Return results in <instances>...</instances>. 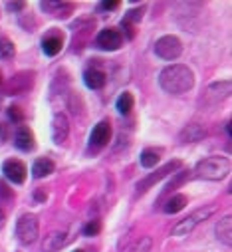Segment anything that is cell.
<instances>
[{
    "instance_id": "14",
    "label": "cell",
    "mask_w": 232,
    "mask_h": 252,
    "mask_svg": "<svg viewBox=\"0 0 232 252\" xmlns=\"http://www.w3.org/2000/svg\"><path fill=\"white\" fill-rule=\"evenodd\" d=\"M40 6H42V10L52 12V16H58V18H66L74 10L72 2H42Z\"/></svg>"
},
{
    "instance_id": "28",
    "label": "cell",
    "mask_w": 232,
    "mask_h": 252,
    "mask_svg": "<svg viewBox=\"0 0 232 252\" xmlns=\"http://www.w3.org/2000/svg\"><path fill=\"white\" fill-rule=\"evenodd\" d=\"M8 119L10 121H14V123H22L24 121V111L18 107V105H12V107H8Z\"/></svg>"
},
{
    "instance_id": "21",
    "label": "cell",
    "mask_w": 232,
    "mask_h": 252,
    "mask_svg": "<svg viewBox=\"0 0 232 252\" xmlns=\"http://www.w3.org/2000/svg\"><path fill=\"white\" fill-rule=\"evenodd\" d=\"M187 203H189V199H187L185 195H173V197L167 201V205H165V209H163V211H165L167 215H175V213L183 211Z\"/></svg>"
},
{
    "instance_id": "36",
    "label": "cell",
    "mask_w": 232,
    "mask_h": 252,
    "mask_svg": "<svg viewBox=\"0 0 232 252\" xmlns=\"http://www.w3.org/2000/svg\"><path fill=\"white\" fill-rule=\"evenodd\" d=\"M74 252H84V250H74Z\"/></svg>"
},
{
    "instance_id": "30",
    "label": "cell",
    "mask_w": 232,
    "mask_h": 252,
    "mask_svg": "<svg viewBox=\"0 0 232 252\" xmlns=\"http://www.w3.org/2000/svg\"><path fill=\"white\" fill-rule=\"evenodd\" d=\"M119 6H121L119 0H105V2H101V4H99V8H101V10H107V12L117 10Z\"/></svg>"
},
{
    "instance_id": "10",
    "label": "cell",
    "mask_w": 232,
    "mask_h": 252,
    "mask_svg": "<svg viewBox=\"0 0 232 252\" xmlns=\"http://www.w3.org/2000/svg\"><path fill=\"white\" fill-rule=\"evenodd\" d=\"M109 139H111V125H109V121H99L93 127L91 135H89V143L99 149V147H105L109 143Z\"/></svg>"
},
{
    "instance_id": "29",
    "label": "cell",
    "mask_w": 232,
    "mask_h": 252,
    "mask_svg": "<svg viewBox=\"0 0 232 252\" xmlns=\"http://www.w3.org/2000/svg\"><path fill=\"white\" fill-rule=\"evenodd\" d=\"M101 232V222L99 220H89L87 224H86V228H84V234L86 236H95V234H99Z\"/></svg>"
},
{
    "instance_id": "8",
    "label": "cell",
    "mask_w": 232,
    "mask_h": 252,
    "mask_svg": "<svg viewBox=\"0 0 232 252\" xmlns=\"http://www.w3.org/2000/svg\"><path fill=\"white\" fill-rule=\"evenodd\" d=\"M2 173H4V177L8 179V181H12V183H16V185H22L24 181H26V165L22 163V161H18V159H8V161H4V165H2Z\"/></svg>"
},
{
    "instance_id": "18",
    "label": "cell",
    "mask_w": 232,
    "mask_h": 252,
    "mask_svg": "<svg viewBox=\"0 0 232 252\" xmlns=\"http://www.w3.org/2000/svg\"><path fill=\"white\" fill-rule=\"evenodd\" d=\"M204 135H206V131L201 127V125L193 123V125H189V127H185L181 131V143H195V141L203 139Z\"/></svg>"
},
{
    "instance_id": "25",
    "label": "cell",
    "mask_w": 232,
    "mask_h": 252,
    "mask_svg": "<svg viewBox=\"0 0 232 252\" xmlns=\"http://www.w3.org/2000/svg\"><path fill=\"white\" fill-rule=\"evenodd\" d=\"M187 179H189V171H181V173H177V175H175V179H173V181H171V183H169V185H167V187L163 189V195L171 193L173 189H177L179 185H183V183H185Z\"/></svg>"
},
{
    "instance_id": "19",
    "label": "cell",
    "mask_w": 232,
    "mask_h": 252,
    "mask_svg": "<svg viewBox=\"0 0 232 252\" xmlns=\"http://www.w3.org/2000/svg\"><path fill=\"white\" fill-rule=\"evenodd\" d=\"M54 169H56L54 161H50V159H36L34 165H32V175H34L36 179H42V177L52 175Z\"/></svg>"
},
{
    "instance_id": "33",
    "label": "cell",
    "mask_w": 232,
    "mask_h": 252,
    "mask_svg": "<svg viewBox=\"0 0 232 252\" xmlns=\"http://www.w3.org/2000/svg\"><path fill=\"white\" fill-rule=\"evenodd\" d=\"M121 28H123V32L127 34V38H133V36H135V28H133L131 24H125V22H121Z\"/></svg>"
},
{
    "instance_id": "4",
    "label": "cell",
    "mask_w": 232,
    "mask_h": 252,
    "mask_svg": "<svg viewBox=\"0 0 232 252\" xmlns=\"http://www.w3.org/2000/svg\"><path fill=\"white\" fill-rule=\"evenodd\" d=\"M155 54L161 58V60H177L181 54H183V44L177 36H163L157 40L155 44Z\"/></svg>"
},
{
    "instance_id": "22",
    "label": "cell",
    "mask_w": 232,
    "mask_h": 252,
    "mask_svg": "<svg viewBox=\"0 0 232 252\" xmlns=\"http://www.w3.org/2000/svg\"><path fill=\"white\" fill-rule=\"evenodd\" d=\"M159 159H161V155H159V151H155V149H145V151L141 153V157H139L141 167H145V169H153V167H157Z\"/></svg>"
},
{
    "instance_id": "11",
    "label": "cell",
    "mask_w": 232,
    "mask_h": 252,
    "mask_svg": "<svg viewBox=\"0 0 232 252\" xmlns=\"http://www.w3.org/2000/svg\"><path fill=\"white\" fill-rule=\"evenodd\" d=\"M14 145L20 149V151H32L34 149V133L26 127V125H20L14 133Z\"/></svg>"
},
{
    "instance_id": "26",
    "label": "cell",
    "mask_w": 232,
    "mask_h": 252,
    "mask_svg": "<svg viewBox=\"0 0 232 252\" xmlns=\"http://www.w3.org/2000/svg\"><path fill=\"white\" fill-rule=\"evenodd\" d=\"M151 246H153V240H151L149 236H143V238H139V240L129 248V252H149Z\"/></svg>"
},
{
    "instance_id": "16",
    "label": "cell",
    "mask_w": 232,
    "mask_h": 252,
    "mask_svg": "<svg viewBox=\"0 0 232 252\" xmlns=\"http://www.w3.org/2000/svg\"><path fill=\"white\" fill-rule=\"evenodd\" d=\"M216 238L220 242H224L226 246L232 244V219L230 217H224L218 224H216Z\"/></svg>"
},
{
    "instance_id": "7",
    "label": "cell",
    "mask_w": 232,
    "mask_h": 252,
    "mask_svg": "<svg viewBox=\"0 0 232 252\" xmlns=\"http://www.w3.org/2000/svg\"><path fill=\"white\" fill-rule=\"evenodd\" d=\"M177 169H181V161H169L167 165H163V167H159L155 173H151V175H147L143 181H139L137 183V189L139 191H147L149 187H153L157 181H161V179H165L169 173H173V171H177Z\"/></svg>"
},
{
    "instance_id": "15",
    "label": "cell",
    "mask_w": 232,
    "mask_h": 252,
    "mask_svg": "<svg viewBox=\"0 0 232 252\" xmlns=\"http://www.w3.org/2000/svg\"><path fill=\"white\" fill-rule=\"evenodd\" d=\"M84 82H86V86L89 88V90H101L103 86H105V82H107V78H105V74L101 72V70H86V74H84Z\"/></svg>"
},
{
    "instance_id": "9",
    "label": "cell",
    "mask_w": 232,
    "mask_h": 252,
    "mask_svg": "<svg viewBox=\"0 0 232 252\" xmlns=\"http://www.w3.org/2000/svg\"><path fill=\"white\" fill-rule=\"evenodd\" d=\"M70 135V123H68V117L64 113H58L52 121V139L54 143H64Z\"/></svg>"
},
{
    "instance_id": "23",
    "label": "cell",
    "mask_w": 232,
    "mask_h": 252,
    "mask_svg": "<svg viewBox=\"0 0 232 252\" xmlns=\"http://www.w3.org/2000/svg\"><path fill=\"white\" fill-rule=\"evenodd\" d=\"M133 103H135V99H133V95L129 94V92H125V94H121L119 97H117V111L119 113H129L131 109H133Z\"/></svg>"
},
{
    "instance_id": "6",
    "label": "cell",
    "mask_w": 232,
    "mask_h": 252,
    "mask_svg": "<svg viewBox=\"0 0 232 252\" xmlns=\"http://www.w3.org/2000/svg\"><path fill=\"white\" fill-rule=\"evenodd\" d=\"M95 44H97V48H101V50L115 52V50H119L121 44H123V34H121L117 28H105V30H101V32L97 34Z\"/></svg>"
},
{
    "instance_id": "20",
    "label": "cell",
    "mask_w": 232,
    "mask_h": 252,
    "mask_svg": "<svg viewBox=\"0 0 232 252\" xmlns=\"http://www.w3.org/2000/svg\"><path fill=\"white\" fill-rule=\"evenodd\" d=\"M228 94H230V82H218V84H212V86L208 88L206 97H212L214 103H216V101L228 97Z\"/></svg>"
},
{
    "instance_id": "31",
    "label": "cell",
    "mask_w": 232,
    "mask_h": 252,
    "mask_svg": "<svg viewBox=\"0 0 232 252\" xmlns=\"http://www.w3.org/2000/svg\"><path fill=\"white\" fill-rule=\"evenodd\" d=\"M0 197H2V199H10V197H12V191L6 187L4 181H0Z\"/></svg>"
},
{
    "instance_id": "24",
    "label": "cell",
    "mask_w": 232,
    "mask_h": 252,
    "mask_svg": "<svg viewBox=\"0 0 232 252\" xmlns=\"http://www.w3.org/2000/svg\"><path fill=\"white\" fill-rule=\"evenodd\" d=\"M16 48L8 38H0V60H10L14 56Z\"/></svg>"
},
{
    "instance_id": "35",
    "label": "cell",
    "mask_w": 232,
    "mask_h": 252,
    "mask_svg": "<svg viewBox=\"0 0 232 252\" xmlns=\"http://www.w3.org/2000/svg\"><path fill=\"white\" fill-rule=\"evenodd\" d=\"M0 84H2V74H0Z\"/></svg>"
},
{
    "instance_id": "17",
    "label": "cell",
    "mask_w": 232,
    "mask_h": 252,
    "mask_svg": "<svg viewBox=\"0 0 232 252\" xmlns=\"http://www.w3.org/2000/svg\"><path fill=\"white\" fill-rule=\"evenodd\" d=\"M62 46H64L62 36H58V34H54V36H46V38L42 40V50H44L46 56H56V54H60V52H62Z\"/></svg>"
},
{
    "instance_id": "5",
    "label": "cell",
    "mask_w": 232,
    "mask_h": 252,
    "mask_svg": "<svg viewBox=\"0 0 232 252\" xmlns=\"http://www.w3.org/2000/svg\"><path fill=\"white\" fill-rule=\"evenodd\" d=\"M40 232V222L34 215H24L16 222V236L22 244H32L38 238Z\"/></svg>"
},
{
    "instance_id": "2",
    "label": "cell",
    "mask_w": 232,
    "mask_h": 252,
    "mask_svg": "<svg viewBox=\"0 0 232 252\" xmlns=\"http://www.w3.org/2000/svg\"><path fill=\"white\" fill-rule=\"evenodd\" d=\"M230 173V159L222 155H212L197 163L195 177L204 181H222Z\"/></svg>"
},
{
    "instance_id": "34",
    "label": "cell",
    "mask_w": 232,
    "mask_h": 252,
    "mask_svg": "<svg viewBox=\"0 0 232 252\" xmlns=\"http://www.w3.org/2000/svg\"><path fill=\"white\" fill-rule=\"evenodd\" d=\"M2 222H4V213L0 211V226H2Z\"/></svg>"
},
{
    "instance_id": "12",
    "label": "cell",
    "mask_w": 232,
    "mask_h": 252,
    "mask_svg": "<svg viewBox=\"0 0 232 252\" xmlns=\"http://www.w3.org/2000/svg\"><path fill=\"white\" fill-rule=\"evenodd\" d=\"M32 82H34V74H28V72L18 74L16 78L10 80V84L6 86V92L8 94H22V92L32 88Z\"/></svg>"
},
{
    "instance_id": "32",
    "label": "cell",
    "mask_w": 232,
    "mask_h": 252,
    "mask_svg": "<svg viewBox=\"0 0 232 252\" xmlns=\"http://www.w3.org/2000/svg\"><path fill=\"white\" fill-rule=\"evenodd\" d=\"M6 8H8L10 12H20V10L26 8V2H8Z\"/></svg>"
},
{
    "instance_id": "3",
    "label": "cell",
    "mask_w": 232,
    "mask_h": 252,
    "mask_svg": "<svg viewBox=\"0 0 232 252\" xmlns=\"http://www.w3.org/2000/svg\"><path fill=\"white\" fill-rule=\"evenodd\" d=\"M212 215V209H197L195 213H191L187 219H183V220H179L177 224H175V228H173V236H189L203 220H206L208 217Z\"/></svg>"
},
{
    "instance_id": "13",
    "label": "cell",
    "mask_w": 232,
    "mask_h": 252,
    "mask_svg": "<svg viewBox=\"0 0 232 252\" xmlns=\"http://www.w3.org/2000/svg\"><path fill=\"white\" fill-rule=\"evenodd\" d=\"M68 242V232L66 230H58V232H52L50 236H46V242H44V250L46 252H58L64 244Z\"/></svg>"
},
{
    "instance_id": "1",
    "label": "cell",
    "mask_w": 232,
    "mask_h": 252,
    "mask_svg": "<svg viewBox=\"0 0 232 252\" xmlns=\"http://www.w3.org/2000/svg\"><path fill=\"white\" fill-rule=\"evenodd\" d=\"M159 86L171 95H181L195 86V74L183 64H173L159 74Z\"/></svg>"
},
{
    "instance_id": "27",
    "label": "cell",
    "mask_w": 232,
    "mask_h": 252,
    "mask_svg": "<svg viewBox=\"0 0 232 252\" xmlns=\"http://www.w3.org/2000/svg\"><path fill=\"white\" fill-rule=\"evenodd\" d=\"M141 18H143V8H135V10H129L121 22H125V24H131V26H133V24H135V22H139Z\"/></svg>"
}]
</instances>
